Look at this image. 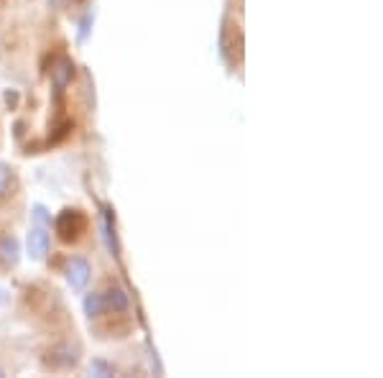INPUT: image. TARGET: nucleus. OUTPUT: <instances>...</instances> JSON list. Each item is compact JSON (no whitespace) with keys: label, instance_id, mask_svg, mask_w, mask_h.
Here are the masks:
<instances>
[{"label":"nucleus","instance_id":"423d86ee","mask_svg":"<svg viewBox=\"0 0 383 378\" xmlns=\"http://www.w3.org/2000/svg\"><path fill=\"white\" fill-rule=\"evenodd\" d=\"M28 253H31L33 261H41L49 253V233L44 228H33L28 233Z\"/></svg>","mask_w":383,"mask_h":378},{"label":"nucleus","instance_id":"1a4fd4ad","mask_svg":"<svg viewBox=\"0 0 383 378\" xmlns=\"http://www.w3.org/2000/svg\"><path fill=\"white\" fill-rule=\"evenodd\" d=\"M11 182H13L11 167L0 161V197H3V194H8V189H11Z\"/></svg>","mask_w":383,"mask_h":378},{"label":"nucleus","instance_id":"f257e3e1","mask_svg":"<svg viewBox=\"0 0 383 378\" xmlns=\"http://www.w3.org/2000/svg\"><path fill=\"white\" fill-rule=\"evenodd\" d=\"M54 230H57L59 240H64V243H74V240H79V235L87 230V218H84L82 210L67 207V210L59 212L57 220H54Z\"/></svg>","mask_w":383,"mask_h":378},{"label":"nucleus","instance_id":"9b49d317","mask_svg":"<svg viewBox=\"0 0 383 378\" xmlns=\"http://www.w3.org/2000/svg\"><path fill=\"white\" fill-rule=\"evenodd\" d=\"M49 6L54 8V11H67V8L72 6V0H49Z\"/></svg>","mask_w":383,"mask_h":378},{"label":"nucleus","instance_id":"7ed1b4c3","mask_svg":"<svg viewBox=\"0 0 383 378\" xmlns=\"http://www.w3.org/2000/svg\"><path fill=\"white\" fill-rule=\"evenodd\" d=\"M49 365L51 368H74L79 363V350L72 348L70 343H59L49 350Z\"/></svg>","mask_w":383,"mask_h":378},{"label":"nucleus","instance_id":"20e7f679","mask_svg":"<svg viewBox=\"0 0 383 378\" xmlns=\"http://www.w3.org/2000/svg\"><path fill=\"white\" fill-rule=\"evenodd\" d=\"M72 79H74V62L70 57L57 59V65L51 67V82H54L57 92H62L67 84H72Z\"/></svg>","mask_w":383,"mask_h":378},{"label":"nucleus","instance_id":"9d476101","mask_svg":"<svg viewBox=\"0 0 383 378\" xmlns=\"http://www.w3.org/2000/svg\"><path fill=\"white\" fill-rule=\"evenodd\" d=\"M89 373H92V376H113L115 373V368L110 363H105V360H92V365H89Z\"/></svg>","mask_w":383,"mask_h":378},{"label":"nucleus","instance_id":"f03ea898","mask_svg":"<svg viewBox=\"0 0 383 378\" xmlns=\"http://www.w3.org/2000/svg\"><path fill=\"white\" fill-rule=\"evenodd\" d=\"M89 276H92V269H89L87 258L82 256H74L70 261V266H67V282H70L72 289H84L89 284Z\"/></svg>","mask_w":383,"mask_h":378},{"label":"nucleus","instance_id":"0eeeda50","mask_svg":"<svg viewBox=\"0 0 383 378\" xmlns=\"http://www.w3.org/2000/svg\"><path fill=\"white\" fill-rule=\"evenodd\" d=\"M102 299H105V309H110V312H128V307H131V299H128V294L123 291L121 287H110L105 294H102Z\"/></svg>","mask_w":383,"mask_h":378},{"label":"nucleus","instance_id":"39448f33","mask_svg":"<svg viewBox=\"0 0 383 378\" xmlns=\"http://www.w3.org/2000/svg\"><path fill=\"white\" fill-rule=\"evenodd\" d=\"M21 258V245L13 235L0 233V266H16Z\"/></svg>","mask_w":383,"mask_h":378},{"label":"nucleus","instance_id":"f8f14e48","mask_svg":"<svg viewBox=\"0 0 383 378\" xmlns=\"http://www.w3.org/2000/svg\"><path fill=\"white\" fill-rule=\"evenodd\" d=\"M3 376H6V373H3V371H0V378H3Z\"/></svg>","mask_w":383,"mask_h":378},{"label":"nucleus","instance_id":"6e6552de","mask_svg":"<svg viewBox=\"0 0 383 378\" xmlns=\"http://www.w3.org/2000/svg\"><path fill=\"white\" fill-rule=\"evenodd\" d=\"M108 309H105V299H102V294H87L84 296V314H87L89 320L92 317H100V314H105Z\"/></svg>","mask_w":383,"mask_h":378}]
</instances>
